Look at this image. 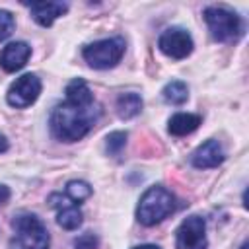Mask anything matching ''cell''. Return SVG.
I'll return each instance as SVG.
<instances>
[{
    "label": "cell",
    "mask_w": 249,
    "mask_h": 249,
    "mask_svg": "<svg viewBox=\"0 0 249 249\" xmlns=\"http://www.w3.org/2000/svg\"><path fill=\"white\" fill-rule=\"evenodd\" d=\"M202 16L210 29V35L220 43H231L243 35V19L224 6H208Z\"/></svg>",
    "instance_id": "4"
},
{
    "label": "cell",
    "mask_w": 249,
    "mask_h": 249,
    "mask_svg": "<svg viewBox=\"0 0 249 249\" xmlns=\"http://www.w3.org/2000/svg\"><path fill=\"white\" fill-rule=\"evenodd\" d=\"M66 10H68L66 2H33V4H29V12H31L33 19L43 27H51L56 18L66 14Z\"/></svg>",
    "instance_id": "12"
},
{
    "label": "cell",
    "mask_w": 249,
    "mask_h": 249,
    "mask_svg": "<svg viewBox=\"0 0 249 249\" xmlns=\"http://www.w3.org/2000/svg\"><path fill=\"white\" fill-rule=\"evenodd\" d=\"M6 150H8V138L4 134H0V154L6 152Z\"/></svg>",
    "instance_id": "22"
},
{
    "label": "cell",
    "mask_w": 249,
    "mask_h": 249,
    "mask_svg": "<svg viewBox=\"0 0 249 249\" xmlns=\"http://www.w3.org/2000/svg\"><path fill=\"white\" fill-rule=\"evenodd\" d=\"M99 245V239L95 233L88 231V233H82L76 241H74V249H97Z\"/></svg>",
    "instance_id": "20"
},
{
    "label": "cell",
    "mask_w": 249,
    "mask_h": 249,
    "mask_svg": "<svg viewBox=\"0 0 249 249\" xmlns=\"http://www.w3.org/2000/svg\"><path fill=\"white\" fill-rule=\"evenodd\" d=\"M124 39L123 37H109L101 41H93L88 47H84L82 56L84 60L95 68V70H107L119 64V60L124 54Z\"/></svg>",
    "instance_id": "5"
},
{
    "label": "cell",
    "mask_w": 249,
    "mask_h": 249,
    "mask_svg": "<svg viewBox=\"0 0 249 249\" xmlns=\"http://www.w3.org/2000/svg\"><path fill=\"white\" fill-rule=\"evenodd\" d=\"M12 228L16 233L10 241V249H49V231L35 214H18L12 220Z\"/></svg>",
    "instance_id": "3"
},
{
    "label": "cell",
    "mask_w": 249,
    "mask_h": 249,
    "mask_svg": "<svg viewBox=\"0 0 249 249\" xmlns=\"http://www.w3.org/2000/svg\"><path fill=\"white\" fill-rule=\"evenodd\" d=\"M49 204L56 210V224L62 230H78L84 222V214L80 206L66 196V193H53L49 196Z\"/></svg>",
    "instance_id": "9"
},
{
    "label": "cell",
    "mask_w": 249,
    "mask_h": 249,
    "mask_svg": "<svg viewBox=\"0 0 249 249\" xmlns=\"http://www.w3.org/2000/svg\"><path fill=\"white\" fill-rule=\"evenodd\" d=\"M64 193H66V196H68V198H72L76 204H80V202H84L86 198H89L93 191H91V187H89L86 181L72 179V181H68V183H66Z\"/></svg>",
    "instance_id": "17"
},
{
    "label": "cell",
    "mask_w": 249,
    "mask_h": 249,
    "mask_svg": "<svg viewBox=\"0 0 249 249\" xmlns=\"http://www.w3.org/2000/svg\"><path fill=\"white\" fill-rule=\"evenodd\" d=\"M107 142H105V148H107V152L111 154V156H117L123 148H124V144H126V132H121V130H115V132H111L107 138H105Z\"/></svg>",
    "instance_id": "18"
},
{
    "label": "cell",
    "mask_w": 249,
    "mask_h": 249,
    "mask_svg": "<svg viewBox=\"0 0 249 249\" xmlns=\"http://www.w3.org/2000/svg\"><path fill=\"white\" fill-rule=\"evenodd\" d=\"M31 56V47L25 41H14L8 43L0 53V66L6 72H16L25 66V62Z\"/></svg>",
    "instance_id": "11"
},
{
    "label": "cell",
    "mask_w": 249,
    "mask_h": 249,
    "mask_svg": "<svg viewBox=\"0 0 249 249\" xmlns=\"http://www.w3.org/2000/svg\"><path fill=\"white\" fill-rule=\"evenodd\" d=\"M132 249H160V247L154 245V243H142V245H136V247H132Z\"/></svg>",
    "instance_id": "23"
},
{
    "label": "cell",
    "mask_w": 249,
    "mask_h": 249,
    "mask_svg": "<svg viewBox=\"0 0 249 249\" xmlns=\"http://www.w3.org/2000/svg\"><path fill=\"white\" fill-rule=\"evenodd\" d=\"M163 101L169 105H183L189 99V88L185 82L181 80H173L169 84H165V88L161 89Z\"/></svg>",
    "instance_id": "16"
},
{
    "label": "cell",
    "mask_w": 249,
    "mask_h": 249,
    "mask_svg": "<svg viewBox=\"0 0 249 249\" xmlns=\"http://www.w3.org/2000/svg\"><path fill=\"white\" fill-rule=\"evenodd\" d=\"M101 115V109L97 103L91 105H78L72 101H62L54 105L51 117H49V126L54 138L60 142H76L82 140L97 123Z\"/></svg>",
    "instance_id": "1"
},
{
    "label": "cell",
    "mask_w": 249,
    "mask_h": 249,
    "mask_svg": "<svg viewBox=\"0 0 249 249\" xmlns=\"http://www.w3.org/2000/svg\"><path fill=\"white\" fill-rule=\"evenodd\" d=\"M142 111V97L134 91L121 93L117 97V113L121 119H132Z\"/></svg>",
    "instance_id": "15"
},
{
    "label": "cell",
    "mask_w": 249,
    "mask_h": 249,
    "mask_svg": "<svg viewBox=\"0 0 249 249\" xmlns=\"http://www.w3.org/2000/svg\"><path fill=\"white\" fill-rule=\"evenodd\" d=\"M226 160V154H224V148L218 140L210 138L206 140L204 144H200L193 156H191V163L193 167L196 169H210V167H218L222 161Z\"/></svg>",
    "instance_id": "10"
},
{
    "label": "cell",
    "mask_w": 249,
    "mask_h": 249,
    "mask_svg": "<svg viewBox=\"0 0 249 249\" xmlns=\"http://www.w3.org/2000/svg\"><path fill=\"white\" fill-rule=\"evenodd\" d=\"M175 247L177 249H206L208 239H206L204 218L196 214L185 218L175 231Z\"/></svg>",
    "instance_id": "6"
},
{
    "label": "cell",
    "mask_w": 249,
    "mask_h": 249,
    "mask_svg": "<svg viewBox=\"0 0 249 249\" xmlns=\"http://www.w3.org/2000/svg\"><path fill=\"white\" fill-rule=\"evenodd\" d=\"M202 123V117L196 113H175L167 121V130L173 136H187L195 132Z\"/></svg>",
    "instance_id": "13"
},
{
    "label": "cell",
    "mask_w": 249,
    "mask_h": 249,
    "mask_svg": "<svg viewBox=\"0 0 249 249\" xmlns=\"http://www.w3.org/2000/svg\"><path fill=\"white\" fill-rule=\"evenodd\" d=\"M66 101H72V103H78V105H91V103H95L89 86L82 78H74L66 86Z\"/></svg>",
    "instance_id": "14"
},
{
    "label": "cell",
    "mask_w": 249,
    "mask_h": 249,
    "mask_svg": "<svg viewBox=\"0 0 249 249\" xmlns=\"http://www.w3.org/2000/svg\"><path fill=\"white\" fill-rule=\"evenodd\" d=\"M8 198H10V189H8L6 185H0V206L6 204Z\"/></svg>",
    "instance_id": "21"
},
{
    "label": "cell",
    "mask_w": 249,
    "mask_h": 249,
    "mask_svg": "<svg viewBox=\"0 0 249 249\" xmlns=\"http://www.w3.org/2000/svg\"><path fill=\"white\" fill-rule=\"evenodd\" d=\"M175 208H177L175 195L161 185H154L142 193L138 206H136V220L142 226L150 228L165 220L169 214H173Z\"/></svg>",
    "instance_id": "2"
},
{
    "label": "cell",
    "mask_w": 249,
    "mask_h": 249,
    "mask_svg": "<svg viewBox=\"0 0 249 249\" xmlns=\"http://www.w3.org/2000/svg\"><path fill=\"white\" fill-rule=\"evenodd\" d=\"M239 249H247V243H243V245H241V247H239Z\"/></svg>",
    "instance_id": "24"
},
{
    "label": "cell",
    "mask_w": 249,
    "mask_h": 249,
    "mask_svg": "<svg viewBox=\"0 0 249 249\" xmlns=\"http://www.w3.org/2000/svg\"><path fill=\"white\" fill-rule=\"evenodd\" d=\"M41 88H43V84L35 74H23L8 88L6 101H8V105H12L16 109H25L37 101Z\"/></svg>",
    "instance_id": "7"
},
{
    "label": "cell",
    "mask_w": 249,
    "mask_h": 249,
    "mask_svg": "<svg viewBox=\"0 0 249 249\" xmlns=\"http://www.w3.org/2000/svg\"><path fill=\"white\" fill-rule=\"evenodd\" d=\"M16 27V19L8 10H0V41H6Z\"/></svg>",
    "instance_id": "19"
},
{
    "label": "cell",
    "mask_w": 249,
    "mask_h": 249,
    "mask_svg": "<svg viewBox=\"0 0 249 249\" xmlns=\"http://www.w3.org/2000/svg\"><path fill=\"white\" fill-rule=\"evenodd\" d=\"M158 47L165 56L181 60V58H187L193 53L195 43H193V37L189 35L187 29H183V27H167L160 35Z\"/></svg>",
    "instance_id": "8"
}]
</instances>
